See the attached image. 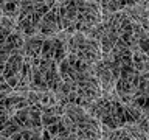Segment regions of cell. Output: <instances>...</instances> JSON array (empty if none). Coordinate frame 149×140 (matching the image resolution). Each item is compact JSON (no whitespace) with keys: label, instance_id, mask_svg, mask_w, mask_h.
Wrapping results in <instances>:
<instances>
[{"label":"cell","instance_id":"1","mask_svg":"<svg viewBox=\"0 0 149 140\" xmlns=\"http://www.w3.org/2000/svg\"><path fill=\"white\" fill-rule=\"evenodd\" d=\"M14 90V89L9 86V84L6 81H3V83H0V92H5V93H11Z\"/></svg>","mask_w":149,"mask_h":140}]
</instances>
